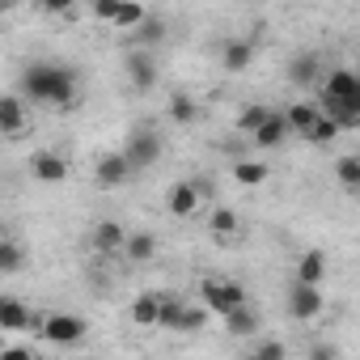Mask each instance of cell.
Returning a JSON list of instances; mask_svg holds the SVG:
<instances>
[{
  "mask_svg": "<svg viewBox=\"0 0 360 360\" xmlns=\"http://www.w3.org/2000/svg\"><path fill=\"white\" fill-rule=\"evenodd\" d=\"M200 297H204V305H208L212 314L225 318L233 305L246 301V288H242L238 280H204V284H200Z\"/></svg>",
  "mask_w": 360,
  "mask_h": 360,
  "instance_id": "cell-6",
  "label": "cell"
},
{
  "mask_svg": "<svg viewBox=\"0 0 360 360\" xmlns=\"http://www.w3.org/2000/svg\"><path fill=\"white\" fill-rule=\"evenodd\" d=\"M339 356V347H330V343H318V347H309V360H335Z\"/></svg>",
  "mask_w": 360,
  "mask_h": 360,
  "instance_id": "cell-36",
  "label": "cell"
},
{
  "mask_svg": "<svg viewBox=\"0 0 360 360\" xmlns=\"http://www.w3.org/2000/svg\"><path fill=\"white\" fill-rule=\"evenodd\" d=\"M131 174H136V169H131V161L123 157V148H119V153H102L98 165H94V178H98L102 187H123Z\"/></svg>",
  "mask_w": 360,
  "mask_h": 360,
  "instance_id": "cell-11",
  "label": "cell"
},
{
  "mask_svg": "<svg viewBox=\"0 0 360 360\" xmlns=\"http://www.w3.org/2000/svg\"><path fill=\"white\" fill-rule=\"evenodd\" d=\"M225 330H229L233 339H250V335L259 330V314L250 309V301H242V305H233V309L225 314Z\"/></svg>",
  "mask_w": 360,
  "mask_h": 360,
  "instance_id": "cell-21",
  "label": "cell"
},
{
  "mask_svg": "<svg viewBox=\"0 0 360 360\" xmlns=\"http://www.w3.org/2000/svg\"><path fill=\"white\" fill-rule=\"evenodd\" d=\"M322 309H326L322 284L292 280V288H288V318H292V322H314V318H322Z\"/></svg>",
  "mask_w": 360,
  "mask_h": 360,
  "instance_id": "cell-3",
  "label": "cell"
},
{
  "mask_svg": "<svg viewBox=\"0 0 360 360\" xmlns=\"http://www.w3.org/2000/svg\"><path fill=\"white\" fill-rule=\"evenodd\" d=\"M30 123V110H26V98L22 94H0V136L18 140Z\"/></svg>",
  "mask_w": 360,
  "mask_h": 360,
  "instance_id": "cell-10",
  "label": "cell"
},
{
  "mask_svg": "<svg viewBox=\"0 0 360 360\" xmlns=\"http://www.w3.org/2000/svg\"><path fill=\"white\" fill-rule=\"evenodd\" d=\"M26 271V250L18 242H0V276H18Z\"/></svg>",
  "mask_w": 360,
  "mask_h": 360,
  "instance_id": "cell-27",
  "label": "cell"
},
{
  "mask_svg": "<svg viewBox=\"0 0 360 360\" xmlns=\"http://www.w3.org/2000/svg\"><path fill=\"white\" fill-rule=\"evenodd\" d=\"M284 356H288V347H284V343H276V339L255 343V360H284Z\"/></svg>",
  "mask_w": 360,
  "mask_h": 360,
  "instance_id": "cell-33",
  "label": "cell"
},
{
  "mask_svg": "<svg viewBox=\"0 0 360 360\" xmlns=\"http://www.w3.org/2000/svg\"><path fill=\"white\" fill-rule=\"evenodd\" d=\"M30 174H34V183L60 187V183H68V157L56 148H39V153H30Z\"/></svg>",
  "mask_w": 360,
  "mask_h": 360,
  "instance_id": "cell-7",
  "label": "cell"
},
{
  "mask_svg": "<svg viewBox=\"0 0 360 360\" xmlns=\"http://www.w3.org/2000/svg\"><path fill=\"white\" fill-rule=\"evenodd\" d=\"M123 238H127V229H123L115 217H102V221L89 229V242H94V250H98V255H119Z\"/></svg>",
  "mask_w": 360,
  "mask_h": 360,
  "instance_id": "cell-15",
  "label": "cell"
},
{
  "mask_svg": "<svg viewBox=\"0 0 360 360\" xmlns=\"http://www.w3.org/2000/svg\"><path fill=\"white\" fill-rule=\"evenodd\" d=\"M39 314L26 305V301H13V297H5V305H0V330H9V335H18V330H39Z\"/></svg>",
  "mask_w": 360,
  "mask_h": 360,
  "instance_id": "cell-12",
  "label": "cell"
},
{
  "mask_svg": "<svg viewBox=\"0 0 360 360\" xmlns=\"http://www.w3.org/2000/svg\"><path fill=\"white\" fill-rule=\"evenodd\" d=\"M335 136H339V123H335L326 110H318V119L305 127V140H309V144H330Z\"/></svg>",
  "mask_w": 360,
  "mask_h": 360,
  "instance_id": "cell-26",
  "label": "cell"
},
{
  "mask_svg": "<svg viewBox=\"0 0 360 360\" xmlns=\"http://www.w3.org/2000/svg\"><path fill=\"white\" fill-rule=\"evenodd\" d=\"M119 255H123L127 263L144 267L148 259H157V238H153V233H144V229H140V233H127V238H123V246H119Z\"/></svg>",
  "mask_w": 360,
  "mask_h": 360,
  "instance_id": "cell-17",
  "label": "cell"
},
{
  "mask_svg": "<svg viewBox=\"0 0 360 360\" xmlns=\"http://www.w3.org/2000/svg\"><path fill=\"white\" fill-rule=\"evenodd\" d=\"M208 318H212L208 305H187V301H183V314H178V330H204Z\"/></svg>",
  "mask_w": 360,
  "mask_h": 360,
  "instance_id": "cell-30",
  "label": "cell"
},
{
  "mask_svg": "<svg viewBox=\"0 0 360 360\" xmlns=\"http://www.w3.org/2000/svg\"><path fill=\"white\" fill-rule=\"evenodd\" d=\"M318 85H322L318 94L330 102H356L360 98V77L352 68H330L326 77H318Z\"/></svg>",
  "mask_w": 360,
  "mask_h": 360,
  "instance_id": "cell-8",
  "label": "cell"
},
{
  "mask_svg": "<svg viewBox=\"0 0 360 360\" xmlns=\"http://www.w3.org/2000/svg\"><path fill=\"white\" fill-rule=\"evenodd\" d=\"M284 115V127L288 131H297V136H305V127L318 119V102H292L288 110H280Z\"/></svg>",
  "mask_w": 360,
  "mask_h": 360,
  "instance_id": "cell-24",
  "label": "cell"
},
{
  "mask_svg": "<svg viewBox=\"0 0 360 360\" xmlns=\"http://www.w3.org/2000/svg\"><path fill=\"white\" fill-rule=\"evenodd\" d=\"M318 77H322V60H318L314 51H297V56L288 60V81H292V89H314Z\"/></svg>",
  "mask_w": 360,
  "mask_h": 360,
  "instance_id": "cell-13",
  "label": "cell"
},
{
  "mask_svg": "<svg viewBox=\"0 0 360 360\" xmlns=\"http://www.w3.org/2000/svg\"><path fill=\"white\" fill-rule=\"evenodd\" d=\"M0 352H5V330H0Z\"/></svg>",
  "mask_w": 360,
  "mask_h": 360,
  "instance_id": "cell-38",
  "label": "cell"
},
{
  "mask_svg": "<svg viewBox=\"0 0 360 360\" xmlns=\"http://www.w3.org/2000/svg\"><path fill=\"white\" fill-rule=\"evenodd\" d=\"M157 309H161V292H157V288H144V292L131 301L127 318H131L136 326H157Z\"/></svg>",
  "mask_w": 360,
  "mask_h": 360,
  "instance_id": "cell-22",
  "label": "cell"
},
{
  "mask_svg": "<svg viewBox=\"0 0 360 360\" xmlns=\"http://www.w3.org/2000/svg\"><path fill=\"white\" fill-rule=\"evenodd\" d=\"M165 110H169V123H178V127H195V123H200V102H195L187 89H174Z\"/></svg>",
  "mask_w": 360,
  "mask_h": 360,
  "instance_id": "cell-18",
  "label": "cell"
},
{
  "mask_svg": "<svg viewBox=\"0 0 360 360\" xmlns=\"http://www.w3.org/2000/svg\"><path fill=\"white\" fill-rule=\"evenodd\" d=\"M131 34H136V47H161L165 43V34H169V26H165V18H153V13H144L136 26H131Z\"/></svg>",
  "mask_w": 360,
  "mask_h": 360,
  "instance_id": "cell-20",
  "label": "cell"
},
{
  "mask_svg": "<svg viewBox=\"0 0 360 360\" xmlns=\"http://www.w3.org/2000/svg\"><path fill=\"white\" fill-rule=\"evenodd\" d=\"M178 314H183V301L161 292V309H157V326L161 330H178Z\"/></svg>",
  "mask_w": 360,
  "mask_h": 360,
  "instance_id": "cell-31",
  "label": "cell"
},
{
  "mask_svg": "<svg viewBox=\"0 0 360 360\" xmlns=\"http://www.w3.org/2000/svg\"><path fill=\"white\" fill-rule=\"evenodd\" d=\"M9 5H13V0H0V9H9Z\"/></svg>",
  "mask_w": 360,
  "mask_h": 360,
  "instance_id": "cell-37",
  "label": "cell"
},
{
  "mask_svg": "<svg viewBox=\"0 0 360 360\" xmlns=\"http://www.w3.org/2000/svg\"><path fill=\"white\" fill-rule=\"evenodd\" d=\"M89 9H94V18H98V22H110V18H115V9H119V0H94Z\"/></svg>",
  "mask_w": 360,
  "mask_h": 360,
  "instance_id": "cell-34",
  "label": "cell"
},
{
  "mask_svg": "<svg viewBox=\"0 0 360 360\" xmlns=\"http://www.w3.org/2000/svg\"><path fill=\"white\" fill-rule=\"evenodd\" d=\"M161 136H157V127H131V136L123 140V157L131 161V169H148L157 157H161Z\"/></svg>",
  "mask_w": 360,
  "mask_h": 360,
  "instance_id": "cell-4",
  "label": "cell"
},
{
  "mask_svg": "<svg viewBox=\"0 0 360 360\" xmlns=\"http://www.w3.org/2000/svg\"><path fill=\"white\" fill-rule=\"evenodd\" d=\"M255 64V43L250 39H225L221 43V68L225 72H246Z\"/></svg>",
  "mask_w": 360,
  "mask_h": 360,
  "instance_id": "cell-16",
  "label": "cell"
},
{
  "mask_svg": "<svg viewBox=\"0 0 360 360\" xmlns=\"http://www.w3.org/2000/svg\"><path fill=\"white\" fill-rule=\"evenodd\" d=\"M335 178H339V187H343L347 195H356V191H360V157H356V153H343V157L335 161Z\"/></svg>",
  "mask_w": 360,
  "mask_h": 360,
  "instance_id": "cell-25",
  "label": "cell"
},
{
  "mask_svg": "<svg viewBox=\"0 0 360 360\" xmlns=\"http://www.w3.org/2000/svg\"><path fill=\"white\" fill-rule=\"evenodd\" d=\"M246 140H250V148H280V144L288 140L284 115H280V110H271V115H267V119H263V123H259L250 136H246Z\"/></svg>",
  "mask_w": 360,
  "mask_h": 360,
  "instance_id": "cell-14",
  "label": "cell"
},
{
  "mask_svg": "<svg viewBox=\"0 0 360 360\" xmlns=\"http://www.w3.org/2000/svg\"><path fill=\"white\" fill-rule=\"evenodd\" d=\"M148 9L140 5V0H119V9H115V18H110V26H119V30H131L140 18H144Z\"/></svg>",
  "mask_w": 360,
  "mask_h": 360,
  "instance_id": "cell-29",
  "label": "cell"
},
{
  "mask_svg": "<svg viewBox=\"0 0 360 360\" xmlns=\"http://www.w3.org/2000/svg\"><path fill=\"white\" fill-rule=\"evenodd\" d=\"M292 280L322 284V280H326V255H322V250H305V255L297 259V271H292Z\"/></svg>",
  "mask_w": 360,
  "mask_h": 360,
  "instance_id": "cell-23",
  "label": "cell"
},
{
  "mask_svg": "<svg viewBox=\"0 0 360 360\" xmlns=\"http://www.w3.org/2000/svg\"><path fill=\"white\" fill-rule=\"evenodd\" d=\"M123 72H127V81H131V89L136 94H148V89H157V56L148 51V47H131L127 56H123Z\"/></svg>",
  "mask_w": 360,
  "mask_h": 360,
  "instance_id": "cell-5",
  "label": "cell"
},
{
  "mask_svg": "<svg viewBox=\"0 0 360 360\" xmlns=\"http://www.w3.org/2000/svg\"><path fill=\"white\" fill-rule=\"evenodd\" d=\"M200 200H204V183H174L169 187V195H165V208H169V217H178V221H187V217H195L200 212Z\"/></svg>",
  "mask_w": 360,
  "mask_h": 360,
  "instance_id": "cell-9",
  "label": "cell"
},
{
  "mask_svg": "<svg viewBox=\"0 0 360 360\" xmlns=\"http://www.w3.org/2000/svg\"><path fill=\"white\" fill-rule=\"evenodd\" d=\"M267 115H271V106H263V102H250V106H242V110H238L233 127H238L242 136H250V131H255V127H259V123H263Z\"/></svg>",
  "mask_w": 360,
  "mask_h": 360,
  "instance_id": "cell-28",
  "label": "cell"
},
{
  "mask_svg": "<svg viewBox=\"0 0 360 360\" xmlns=\"http://www.w3.org/2000/svg\"><path fill=\"white\" fill-rule=\"evenodd\" d=\"M18 89H22V98H26V102L68 110V106L81 98V77H77V68H68V64L34 60V64H26V68H22Z\"/></svg>",
  "mask_w": 360,
  "mask_h": 360,
  "instance_id": "cell-1",
  "label": "cell"
},
{
  "mask_svg": "<svg viewBox=\"0 0 360 360\" xmlns=\"http://www.w3.org/2000/svg\"><path fill=\"white\" fill-rule=\"evenodd\" d=\"M267 161H259V157H233V183L238 187H263L267 183Z\"/></svg>",
  "mask_w": 360,
  "mask_h": 360,
  "instance_id": "cell-19",
  "label": "cell"
},
{
  "mask_svg": "<svg viewBox=\"0 0 360 360\" xmlns=\"http://www.w3.org/2000/svg\"><path fill=\"white\" fill-rule=\"evenodd\" d=\"M39 9H43V13H72L77 0H39Z\"/></svg>",
  "mask_w": 360,
  "mask_h": 360,
  "instance_id": "cell-35",
  "label": "cell"
},
{
  "mask_svg": "<svg viewBox=\"0 0 360 360\" xmlns=\"http://www.w3.org/2000/svg\"><path fill=\"white\" fill-rule=\"evenodd\" d=\"M39 330H43L47 343H56V347H72V343H81V339L89 335V322H85L81 314H47V318L39 322Z\"/></svg>",
  "mask_w": 360,
  "mask_h": 360,
  "instance_id": "cell-2",
  "label": "cell"
},
{
  "mask_svg": "<svg viewBox=\"0 0 360 360\" xmlns=\"http://www.w3.org/2000/svg\"><path fill=\"white\" fill-rule=\"evenodd\" d=\"M208 229H212L217 238L238 233V212H233V208H217V212H212V221H208Z\"/></svg>",
  "mask_w": 360,
  "mask_h": 360,
  "instance_id": "cell-32",
  "label": "cell"
}]
</instances>
